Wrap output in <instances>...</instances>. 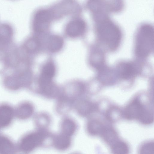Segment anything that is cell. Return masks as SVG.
<instances>
[{"mask_svg":"<svg viewBox=\"0 0 154 154\" xmlns=\"http://www.w3.org/2000/svg\"><path fill=\"white\" fill-rule=\"evenodd\" d=\"M95 22L96 30L99 39L110 50L116 49L122 38L121 32L118 26L108 17Z\"/></svg>","mask_w":154,"mask_h":154,"instance_id":"obj_1","label":"cell"},{"mask_svg":"<svg viewBox=\"0 0 154 154\" xmlns=\"http://www.w3.org/2000/svg\"><path fill=\"white\" fill-rule=\"evenodd\" d=\"M135 45L136 55L140 57L148 56L154 49V29L151 25H142L137 32Z\"/></svg>","mask_w":154,"mask_h":154,"instance_id":"obj_2","label":"cell"},{"mask_svg":"<svg viewBox=\"0 0 154 154\" xmlns=\"http://www.w3.org/2000/svg\"><path fill=\"white\" fill-rule=\"evenodd\" d=\"M124 115L128 119L138 120L144 124L150 120L152 113L146 109L140 100L136 98L126 107L124 112Z\"/></svg>","mask_w":154,"mask_h":154,"instance_id":"obj_3","label":"cell"},{"mask_svg":"<svg viewBox=\"0 0 154 154\" xmlns=\"http://www.w3.org/2000/svg\"><path fill=\"white\" fill-rule=\"evenodd\" d=\"M55 71V66L52 63H47L43 67L38 83L41 89L46 95H50L52 94V80L54 76Z\"/></svg>","mask_w":154,"mask_h":154,"instance_id":"obj_4","label":"cell"},{"mask_svg":"<svg viewBox=\"0 0 154 154\" xmlns=\"http://www.w3.org/2000/svg\"><path fill=\"white\" fill-rule=\"evenodd\" d=\"M45 136V133L41 131L32 133L27 135L20 142V149L25 152L32 151L42 143Z\"/></svg>","mask_w":154,"mask_h":154,"instance_id":"obj_5","label":"cell"},{"mask_svg":"<svg viewBox=\"0 0 154 154\" xmlns=\"http://www.w3.org/2000/svg\"><path fill=\"white\" fill-rule=\"evenodd\" d=\"M51 18L50 12L45 9L38 11L35 14L33 20L34 30L37 32H42L48 27Z\"/></svg>","mask_w":154,"mask_h":154,"instance_id":"obj_6","label":"cell"},{"mask_svg":"<svg viewBox=\"0 0 154 154\" xmlns=\"http://www.w3.org/2000/svg\"><path fill=\"white\" fill-rule=\"evenodd\" d=\"M87 5L95 21L108 17L109 11L103 0H88Z\"/></svg>","mask_w":154,"mask_h":154,"instance_id":"obj_7","label":"cell"},{"mask_svg":"<svg viewBox=\"0 0 154 154\" xmlns=\"http://www.w3.org/2000/svg\"><path fill=\"white\" fill-rule=\"evenodd\" d=\"M86 29L85 22L82 19H78L72 20L67 24L66 31L69 36L75 37L83 34Z\"/></svg>","mask_w":154,"mask_h":154,"instance_id":"obj_8","label":"cell"},{"mask_svg":"<svg viewBox=\"0 0 154 154\" xmlns=\"http://www.w3.org/2000/svg\"><path fill=\"white\" fill-rule=\"evenodd\" d=\"M14 112L12 108L6 105L0 106V127L4 128L11 123Z\"/></svg>","mask_w":154,"mask_h":154,"instance_id":"obj_9","label":"cell"},{"mask_svg":"<svg viewBox=\"0 0 154 154\" xmlns=\"http://www.w3.org/2000/svg\"><path fill=\"white\" fill-rule=\"evenodd\" d=\"M13 36L11 28L6 24L0 26V47L8 44L11 41Z\"/></svg>","mask_w":154,"mask_h":154,"instance_id":"obj_10","label":"cell"},{"mask_svg":"<svg viewBox=\"0 0 154 154\" xmlns=\"http://www.w3.org/2000/svg\"><path fill=\"white\" fill-rule=\"evenodd\" d=\"M119 73L121 77L124 79L131 78L135 75L137 70L134 65L132 63H127L120 66Z\"/></svg>","mask_w":154,"mask_h":154,"instance_id":"obj_11","label":"cell"},{"mask_svg":"<svg viewBox=\"0 0 154 154\" xmlns=\"http://www.w3.org/2000/svg\"><path fill=\"white\" fill-rule=\"evenodd\" d=\"M100 135L106 142L111 146L118 140L117 134L111 127L105 126Z\"/></svg>","mask_w":154,"mask_h":154,"instance_id":"obj_12","label":"cell"},{"mask_svg":"<svg viewBox=\"0 0 154 154\" xmlns=\"http://www.w3.org/2000/svg\"><path fill=\"white\" fill-rule=\"evenodd\" d=\"M53 143L54 146L57 149L64 150L69 146L71 140L70 137L62 133L55 137Z\"/></svg>","mask_w":154,"mask_h":154,"instance_id":"obj_13","label":"cell"},{"mask_svg":"<svg viewBox=\"0 0 154 154\" xmlns=\"http://www.w3.org/2000/svg\"><path fill=\"white\" fill-rule=\"evenodd\" d=\"M33 109L32 106L29 103H24L17 108L16 115L20 119H24L30 117L32 114Z\"/></svg>","mask_w":154,"mask_h":154,"instance_id":"obj_14","label":"cell"},{"mask_svg":"<svg viewBox=\"0 0 154 154\" xmlns=\"http://www.w3.org/2000/svg\"><path fill=\"white\" fill-rule=\"evenodd\" d=\"M105 126L99 121L92 120L88 122L87 129L88 133L92 135H100Z\"/></svg>","mask_w":154,"mask_h":154,"instance_id":"obj_15","label":"cell"},{"mask_svg":"<svg viewBox=\"0 0 154 154\" xmlns=\"http://www.w3.org/2000/svg\"><path fill=\"white\" fill-rule=\"evenodd\" d=\"M13 145L8 138L0 136V153L10 154L14 152Z\"/></svg>","mask_w":154,"mask_h":154,"instance_id":"obj_16","label":"cell"},{"mask_svg":"<svg viewBox=\"0 0 154 154\" xmlns=\"http://www.w3.org/2000/svg\"><path fill=\"white\" fill-rule=\"evenodd\" d=\"M75 125L74 122L69 119H64L61 125L62 133L70 137L74 133L75 130Z\"/></svg>","mask_w":154,"mask_h":154,"instance_id":"obj_17","label":"cell"},{"mask_svg":"<svg viewBox=\"0 0 154 154\" xmlns=\"http://www.w3.org/2000/svg\"><path fill=\"white\" fill-rule=\"evenodd\" d=\"M63 44V41L62 38L59 36H54L49 39L48 46L51 51L56 52L60 50Z\"/></svg>","mask_w":154,"mask_h":154,"instance_id":"obj_18","label":"cell"},{"mask_svg":"<svg viewBox=\"0 0 154 154\" xmlns=\"http://www.w3.org/2000/svg\"><path fill=\"white\" fill-rule=\"evenodd\" d=\"M111 150L114 154H126L129 151L127 144L120 140H117L111 146Z\"/></svg>","mask_w":154,"mask_h":154,"instance_id":"obj_19","label":"cell"},{"mask_svg":"<svg viewBox=\"0 0 154 154\" xmlns=\"http://www.w3.org/2000/svg\"><path fill=\"white\" fill-rule=\"evenodd\" d=\"M93 104L87 101H83L80 103L78 109L79 112L83 114H87L93 111L95 106Z\"/></svg>","mask_w":154,"mask_h":154,"instance_id":"obj_20","label":"cell"},{"mask_svg":"<svg viewBox=\"0 0 154 154\" xmlns=\"http://www.w3.org/2000/svg\"><path fill=\"white\" fill-rule=\"evenodd\" d=\"M141 154H154V144L153 142L147 143L143 145L140 150Z\"/></svg>","mask_w":154,"mask_h":154,"instance_id":"obj_21","label":"cell"},{"mask_svg":"<svg viewBox=\"0 0 154 154\" xmlns=\"http://www.w3.org/2000/svg\"><path fill=\"white\" fill-rule=\"evenodd\" d=\"M38 43L36 39H32L29 40L26 43V48L29 51H33L37 48Z\"/></svg>","mask_w":154,"mask_h":154,"instance_id":"obj_22","label":"cell"}]
</instances>
